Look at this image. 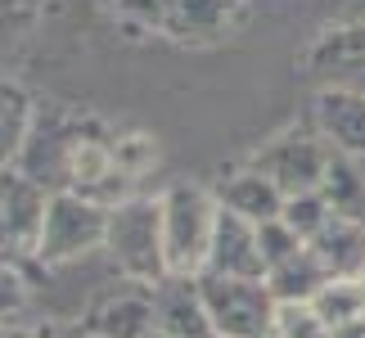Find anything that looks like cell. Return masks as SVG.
Listing matches in <instances>:
<instances>
[{
    "instance_id": "cell-1",
    "label": "cell",
    "mask_w": 365,
    "mask_h": 338,
    "mask_svg": "<svg viewBox=\"0 0 365 338\" xmlns=\"http://www.w3.org/2000/svg\"><path fill=\"white\" fill-rule=\"evenodd\" d=\"M104 252L131 285H158L167 275V239H163V194H131L108 208Z\"/></svg>"
},
{
    "instance_id": "cell-2",
    "label": "cell",
    "mask_w": 365,
    "mask_h": 338,
    "mask_svg": "<svg viewBox=\"0 0 365 338\" xmlns=\"http://www.w3.org/2000/svg\"><path fill=\"white\" fill-rule=\"evenodd\" d=\"M221 199L203 185H172L163 190V239H167V275H203L212 252Z\"/></svg>"
},
{
    "instance_id": "cell-3",
    "label": "cell",
    "mask_w": 365,
    "mask_h": 338,
    "mask_svg": "<svg viewBox=\"0 0 365 338\" xmlns=\"http://www.w3.org/2000/svg\"><path fill=\"white\" fill-rule=\"evenodd\" d=\"M203 302H207V320H212L217 338H275V320H279V298L271 285L248 275H217L203 271Z\"/></svg>"
},
{
    "instance_id": "cell-4",
    "label": "cell",
    "mask_w": 365,
    "mask_h": 338,
    "mask_svg": "<svg viewBox=\"0 0 365 338\" xmlns=\"http://www.w3.org/2000/svg\"><path fill=\"white\" fill-rule=\"evenodd\" d=\"M104 230H108V208H100L95 199H81L73 190H54L46 221H41V239H36L32 262H41V266L77 262L86 252L104 248Z\"/></svg>"
},
{
    "instance_id": "cell-5",
    "label": "cell",
    "mask_w": 365,
    "mask_h": 338,
    "mask_svg": "<svg viewBox=\"0 0 365 338\" xmlns=\"http://www.w3.org/2000/svg\"><path fill=\"white\" fill-rule=\"evenodd\" d=\"M46 208H50V190L36 176H27L19 163H0V248L23 262L32 257Z\"/></svg>"
},
{
    "instance_id": "cell-6",
    "label": "cell",
    "mask_w": 365,
    "mask_h": 338,
    "mask_svg": "<svg viewBox=\"0 0 365 338\" xmlns=\"http://www.w3.org/2000/svg\"><path fill=\"white\" fill-rule=\"evenodd\" d=\"M91 131L81 126L77 118H63V113H41L36 108V122H32V135L19 153V167L27 176H36L50 194L54 190H68V163L73 153L81 149V140Z\"/></svg>"
},
{
    "instance_id": "cell-7",
    "label": "cell",
    "mask_w": 365,
    "mask_h": 338,
    "mask_svg": "<svg viewBox=\"0 0 365 338\" xmlns=\"http://www.w3.org/2000/svg\"><path fill=\"white\" fill-rule=\"evenodd\" d=\"M307 77L320 91L365 95V23H334L307 46Z\"/></svg>"
},
{
    "instance_id": "cell-8",
    "label": "cell",
    "mask_w": 365,
    "mask_h": 338,
    "mask_svg": "<svg viewBox=\"0 0 365 338\" xmlns=\"http://www.w3.org/2000/svg\"><path fill=\"white\" fill-rule=\"evenodd\" d=\"M329 145L320 135H275L271 145H262L252 153V167H257L262 176H271L279 190L289 194H307V190H320V180H325V167H329Z\"/></svg>"
},
{
    "instance_id": "cell-9",
    "label": "cell",
    "mask_w": 365,
    "mask_h": 338,
    "mask_svg": "<svg viewBox=\"0 0 365 338\" xmlns=\"http://www.w3.org/2000/svg\"><path fill=\"white\" fill-rule=\"evenodd\" d=\"M81 329H86V338H149L158 329L149 285H131L126 280L122 289H108L104 298H95Z\"/></svg>"
},
{
    "instance_id": "cell-10",
    "label": "cell",
    "mask_w": 365,
    "mask_h": 338,
    "mask_svg": "<svg viewBox=\"0 0 365 338\" xmlns=\"http://www.w3.org/2000/svg\"><path fill=\"white\" fill-rule=\"evenodd\" d=\"M153 293V320L163 334L176 338H217L212 320H207V302H203V285L199 275H163Z\"/></svg>"
},
{
    "instance_id": "cell-11",
    "label": "cell",
    "mask_w": 365,
    "mask_h": 338,
    "mask_svg": "<svg viewBox=\"0 0 365 338\" xmlns=\"http://www.w3.org/2000/svg\"><path fill=\"white\" fill-rule=\"evenodd\" d=\"M316 135L347 158H365V95L361 91H320L316 95Z\"/></svg>"
},
{
    "instance_id": "cell-12",
    "label": "cell",
    "mask_w": 365,
    "mask_h": 338,
    "mask_svg": "<svg viewBox=\"0 0 365 338\" xmlns=\"http://www.w3.org/2000/svg\"><path fill=\"white\" fill-rule=\"evenodd\" d=\"M207 271L262 280L266 275V262H262V248H257V225L221 208L217 235H212V252H207Z\"/></svg>"
},
{
    "instance_id": "cell-13",
    "label": "cell",
    "mask_w": 365,
    "mask_h": 338,
    "mask_svg": "<svg viewBox=\"0 0 365 338\" xmlns=\"http://www.w3.org/2000/svg\"><path fill=\"white\" fill-rule=\"evenodd\" d=\"M217 199H221V208H226V212L244 217V221H252V225L275 221L279 212H284V190H279L271 176H262L252 163L244 167V172H230L226 180H221Z\"/></svg>"
},
{
    "instance_id": "cell-14",
    "label": "cell",
    "mask_w": 365,
    "mask_h": 338,
    "mask_svg": "<svg viewBox=\"0 0 365 338\" xmlns=\"http://www.w3.org/2000/svg\"><path fill=\"white\" fill-rule=\"evenodd\" d=\"M312 252L325 262L334 280H361L365 275V217L334 212L329 225L312 239Z\"/></svg>"
},
{
    "instance_id": "cell-15",
    "label": "cell",
    "mask_w": 365,
    "mask_h": 338,
    "mask_svg": "<svg viewBox=\"0 0 365 338\" xmlns=\"http://www.w3.org/2000/svg\"><path fill=\"white\" fill-rule=\"evenodd\" d=\"M244 0H172L163 32L176 41H212L240 19Z\"/></svg>"
},
{
    "instance_id": "cell-16",
    "label": "cell",
    "mask_w": 365,
    "mask_h": 338,
    "mask_svg": "<svg viewBox=\"0 0 365 338\" xmlns=\"http://www.w3.org/2000/svg\"><path fill=\"white\" fill-rule=\"evenodd\" d=\"M329 271L325 262L312 252V244L298 248L293 257H284L279 266H271L266 271V285H271V293L279 298V307H293V302H316V293L329 285Z\"/></svg>"
},
{
    "instance_id": "cell-17",
    "label": "cell",
    "mask_w": 365,
    "mask_h": 338,
    "mask_svg": "<svg viewBox=\"0 0 365 338\" xmlns=\"http://www.w3.org/2000/svg\"><path fill=\"white\" fill-rule=\"evenodd\" d=\"M36 122V104L19 81L0 77V163H19V153L32 135Z\"/></svg>"
},
{
    "instance_id": "cell-18",
    "label": "cell",
    "mask_w": 365,
    "mask_h": 338,
    "mask_svg": "<svg viewBox=\"0 0 365 338\" xmlns=\"http://www.w3.org/2000/svg\"><path fill=\"white\" fill-rule=\"evenodd\" d=\"M320 190H325V199L334 203V212H343V217H365V176L356 172V158H347V153L334 149Z\"/></svg>"
},
{
    "instance_id": "cell-19",
    "label": "cell",
    "mask_w": 365,
    "mask_h": 338,
    "mask_svg": "<svg viewBox=\"0 0 365 338\" xmlns=\"http://www.w3.org/2000/svg\"><path fill=\"white\" fill-rule=\"evenodd\" d=\"M312 307L329 329L361 325L365 320V280H329V285L316 293Z\"/></svg>"
},
{
    "instance_id": "cell-20",
    "label": "cell",
    "mask_w": 365,
    "mask_h": 338,
    "mask_svg": "<svg viewBox=\"0 0 365 338\" xmlns=\"http://www.w3.org/2000/svg\"><path fill=\"white\" fill-rule=\"evenodd\" d=\"M329 217H334V203L325 199V190L289 194V199H284V212H279V221H284L289 230L302 239V244H312V239L329 225Z\"/></svg>"
},
{
    "instance_id": "cell-21",
    "label": "cell",
    "mask_w": 365,
    "mask_h": 338,
    "mask_svg": "<svg viewBox=\"0 0 365 338\" xmlns=\"http://www.w3.org/2000/svg\"><path fill=\"white\" fill-rule=\"evenodd\" d=\"M275 338H334V329L316 316L312 302H293V307H279Z\"/></svg>"
},
{
    "instance_id": "cell-22",
    "label": "cell",
    "mask_w": 365,
    "mask_h": 338,
    "mask_svg": "<svg viewBox=\"0 0 365 338\" xmlns=\"http://www.w3.org/2000/svg\"><path fill=\"white\" fill-rule=\"evenodd\" d=\"M27 298H32V289H27V275H23V262L14 257L0 266V320H23L27 312Z\"/></svg>"
},
{
    "instance_id": "cell-23",
    "label": "cell",
    "mask_w": 365,
    "mask_h": 338,
    "mask_svg": "<svg viewBox=\"0 0 365 338\" xmlns=\"http://www.w3.org/2000/svg\"><path fill=\"white\" fill-rule=\"evenodd\" d=\"M257 248H262V262H266V271H271V266H279L284 257H293V252H298V248H307V244H302V239L289 230L284 221L275 217V221H262V225H257Z\"/></svg>"
},
{
    "instance_id": "cell-24",
    "label": "cell",
    "mask_w": 365,
    "mask_h": 338,
    "mask_svg": "<svg viewBox=\"0 0 365 338\" xmlns=\"http://www.w3.org/2000/svg\"><path fill=\"white\" fill-rule=\"evenodd\" d=\"M118 9H122L131 23H140V27H163L167 9H172V0H118Z\"/></svg>"
},
{
    "instance_id": "cell-25",
    "label": "cell",
    "mask_w": 365,
    "mask_h": 338,
    "mask_svg": "<svg viewBox=\"0 0 365 338\" xmlns=\"http://www.w3.org/2000/svg\"><path fill=\"white\" fill-rule=\"evenodd\" d=\"M0 338H36V325H27V320H0Z\"/></svg>"
},
{
    "instance_id": "cell-26",
    "label": "cell",
    "mask_w": 365,
    "mask_h": 338,
    "mask_svg": "<svg viewBox=\"0 0 365 338\" xmlns=\"http://www.w3.org/2000/svg\"><path fill=\"white\" fill-rule=\"evenodd\" d=\"M334 338H365V320L361 325H347V329H334Z\"/></svg>"
},
{
    "instance_id": "cell-27",
    "label": "cell",
    "mask_w": 365,
    "mask_h": 338,
    "mask_svg": "<svg viewBox=\"0 0 365 338\" xmlns=\"http://www.w3.org/2000/svg\"><path fill=\"white\" fill-rule=\"evenodd\" d=\"M5 262H14V252H5V248H0V266H5ZM23 262V257H19Z\"/></svg>"
},
{
    "instance_id": "cell-28",
    "label": "cell",
    "mask_w": 365,
    "mask_h": 338,
    "mask_svg": "<svg viewBox=\"0 0 365 338\" xmlns=\"http://www.w3.org/2000/svg\"><path fill=\"white\" fill-rule=\"evenodd\" d=\"M149 338H176V334H163V329H153V334H149Z\"/></svg>"
},
{
    "instance_id": "cell-29",
    "label": "cell",
    "mask_w": 365,
    "mask_h": 338,
    "mask_svg": "<svg viewBox=\"0 0 365 338\" xmlns=\"http://www.w3.org/2000/svg\"><path fill=\"white\" fill-rule=\"evenodd\" d=\"M361 280H365V275H361Z\"/></svg>"
}]
</instances>
